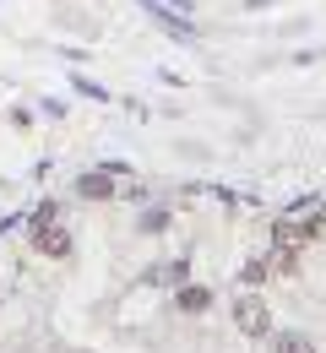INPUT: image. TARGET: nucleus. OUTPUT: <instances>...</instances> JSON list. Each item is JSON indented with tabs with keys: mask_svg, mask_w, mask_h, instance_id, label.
<instances>
[{
	"mask_svg": "<svg viewBox=\"0 0 326 353\" xmlns=\"http://www.w3.org/2000/svg\"><path fill=\"white\" fill-rule=\"evenodd\" d=\"M77 190H82V196H98V201H103V196H114V179H109V174H82V185H77Z\"/></svg>",
	"mask_w": 326,
	"mask_h": 353,
	"instance_id": "423d86ee",
	"label": "nucleus"
},
{
	"mask_svg": "<svg viewBox=\"0 0 326 353\" xmlns=\"http://www.w3.org/2000/svg\"><path fill=\"white\" fill-rule=\"evenodd\" d=\"M321 234H326V212H321V207H310V212H288V218L278 223V250H299V256H305V245L321 239Z\"/></svg>",
	"mask_w": 326,
	"mask_h": 353,
	"instance_id": "f257e3e1",
	"label": "nucleus"
},
{
	"mask_svg": "<svg viewBox=\"0 0 326 353\" xmlns=\"http://www.w3.org/2000/svg\"><path fill=\"white\" fill-rule=\"evenodd\" d=\"M207 305H212V294H207L201 283H190V288H180V294H174V310H185V315H201Z\"/></svg>",
	"mask_w": 326,
	"mask_h": 353,
	"instance_id": "20e7f679",
	"label": "nucleus"
},
{
	"mask_svg": "<svg viewBox=\"0 0 326 353\" xmlns=\"http://www.w3.org/2000/svg\"><path fill=\"white\" fill-rule=\"evenodd\" d=\"M33 245H39L44 256H54V261H60V256H71V234H65L54 218H49V223H33Z\"/></svg>",
	"mask_w": 326,
	"mask_h": 353,
	"instance_id": "7ed1b4c3",
	"label": "nucleus"
},
{
	"mask_svg": "<svg viewBox=\"0 0 326 353\" xmlns=\"http://www.w3.org/2000/svg\"><path fill=\"white\" fill-rule=\"evenodd\" d=\"M234 326H239L245 337H256V343H261V337H272V305H267L261 294H250V288H245V294L234 299Z\"/></svg>",
	"mask_w": 326,
	"mask_h": 353,
	"instance_id": "f03ea898",
	"label": "nucleus"
},
{
	"mask_svg": "<svg viewBox=\"0 0 326 353\" xmlns=\"http://www.w3.org/2000/svg\"><path fill=\"white\" fill-rule=\"evenodd\" d=\"M272 277V256H256V261H245V283H267Z\"/></svg>",
	"mask_w": 326,
	"mask_h": 353,
	"instance_id": "0eeeda50",
	"label": "nucleus"
},
{
	"mask_svg": "<svg viewBox=\"0 0 326 353\" xmlns=\"http://www.w3.org/2000/svg\"><path fill=\"white\" fill-rule=\"evenodd\" d=\"M272 353H316L305 332H272Z\"/></svg>",
	"mask_w": 326,
	"mask_h": 353,
	"instance_id": "39448f33",
	"label": "nucleus"
}]
</instances>
